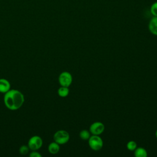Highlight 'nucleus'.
<instances>
[{
    "label": "nucleus",
    "instance_id": "nucleus-1",
    "mask_svg": "<svg viewBox=\"0 0 157 157\" xmlns=\"http://www.w3.org/2000/svg\"><path fill=\"white\" fill-rule=\"evenodd\" d=\"M25 101L23 94L17 90H10L5 93L4 102L6 107L10 110L19 109Z\"/></svg>",
    "mask_w": 157,
    "mask_h": 157
},
{
    "label": "nucleus",
    "instance_id": "nucleus-2",
    "mask_svg": "<svg viewBox=\"0 0 157 157\" xmlns=\"http://www.w3.org/2000/svg\"><path fill=\"white\" fill-rule=\"evenodd\" d=\"M88 141L90 148L94 151L100 150L104 145L102 138L98 135H91Z\"/></svg>",
    "mask_w": 157,
    "mask_h": 157
},
{
    "label": "nucleus",
    "instance_id": "nucleus-3",
    "mask_svg": "<svg viewBox=\"0 0 157 157\" xmlns=\"http://www.w3.org/2000/svg\"><path fill=\"white\" fill-rule=\"evenodd\" d=\"M69 139L70 135L65 130H58L53 135L54 141L59 145H64L67 143Z\"/></svg>",
    "mask_w": 157,
    "mask_h": 157
},
{
    "label": "nucleus",
    "instance_id": "nucleus-4",
    "mask_svg": "<svg viewBox=\"0 0 157 157\" xmlns=\"http://www.w3.org/2000/svg\"><path fill=\"white\" fill-rule=\"evenodd\" d=\"M72 75L67 71L62 72L58 77V82L61 86L69 87L72 83Z\"/></svg>",
    "mask_w": 157,
    "mask_h": 157
},
{
    "label": "nucleus",
    "instance_id": "nucleus-5",
    "mask_svg": "<svg viewBox=\"0 0 157 157\" xmlns=\"http://www.w3.org/2000/svg\"><path fill=\"white\" fill-rule=\"evenodd\" d=\"M43 144L42 138L39 136H34L31 137L28 143V146L30 150H37L41 148Z\"/></svg>",
    "mask_w": 157,
    "mask_h": 157
},
{
    "label": "nucleus",
    "instance_id": "nucleus-6",
    "mask_svg": "<svg viewBox=\"0 0 157 157\" xmlns=\"http://www.w3.org/2000/svg\"><path fill=\"white\" fill-rule=\"evenodd\" d=\"M105 130V126L104 123L101 121L93 122L89 128V131L91 135L99 136L102 134Z\"/></svg>",
    "mask_w": 157,
    "mask_h": 157
},
{
    "label": "nucleus",
    "instance_id": "nucleus-7",
    "mask_svg": "<svg viewBox=\"0 0 157 157\" xmlns=\"http://www.w3.org/2000/svg\"><path fill=\"white\" fill-rule=\"evenodd\" d=\"M148 28L149 31L157 36V17H153L148 22Z\"/></svg>",
    "mask_w": 157,
    "mask_h": 157
},
{
    "label": "nucleus",
    "instance_id": "nucleus-8",
    "mask_svg": "<svg viewBox=\"0 0 157 157\" xmlns=\"http://www.w3.org/2000/svg\"><path fill=\"white\" fill-rule=\"evenodd\" d=\"M10 83L6 78H0V92L6 93L10 90Z\"/></svg>",
    "mask_w": 157,
    "mask_h": 157
},
{
    "label": "nucleus",
    "instance_id": "nucleus-9",
    "mask_svg": "<svg viewBox=\"0 0 157 157\" xmlns=\"http://www.w3.org/2000/svg\"><path fill=\"white\" fill-rule=\"evenodd\" d=\"M59 150H60L59 144H58V143H56L55 141L53 142H51L48 147V150L49 153L51 154H53V155H55V154L58 153L59 152Z\"/></svg>",
    "mask_w": 157,
    "mask_h": 157
},
{
    "label": "nucleus",
    "instance_id": "nucleus-10",
    "mask_svg": "<svg viewBox=\"0 0 157 157\" xmlns=\"http://www.w3.org/2000/svg\"><path fill=\"white\" fill-rule=\"evenodd\" d=\"M134 155L136 157H147L148 156V153L144 148L139 147H137L134 150Z\"/></svg>",
    "mask_w": 157,
    "mask_h": 157
},
{
    "label": "nucleus",
    "instance_id": "nucleus-11",
    "mask_svg": "<svg viewBox=\"0 0 157 157\" xmlns=\"http://www.w3.org/2000/svg\"><path fill=\"white\" fill-rule=\"evenodd\" d=\"M69 93V87L61 86L58 90V94L61 98L67 97Z\"/></svg>",
    "mask_w": 157,
    "mask_h": 157
},
{
    "label": "nucleus",
    "instance_id": "nucleus-12",
    "mask_svg": "<svg viewBox=\"0 0 157 157\" xmlns=\"http://www.w3.org/2000/svg\"><path fill=\"white\" fill-rule=\"evenodd\" d=\"M91 136V134L89 130L83 129L80 131L79 132L80 138L83 140H88Z\"/></svg>",
    "mask_w": 157,
    "mask_h": 157
},
{
    "label": "nucleus",
    "instance_id": "nucleus-13",
    "mask_svg": "<svg viewBox=\"0 0 157 157\" xmlns=\"http://www.w3.org/2000/svg\"><path fill=\"white\" fill-rule=\"evenodd\" d=\"M137 147V143L134 140H129L126 144V148L129 151H134Z\"/></svg>",
    "mask_w": 157,
    "mask_h": 157
},
{
    "label": "nucleus",
    "instance_id": "nucleus-14",
    "mask_svg": "<svg viewBox=\"0 0 157 157\" xmlns=\"http://www.w3.org/2000/svg\"><path fill=\"white\" fill-rule=\"evenodd\" d=\"M150 11L153 17H157V1L154 2L151 5Z\"/></svg>",
    "mask_w": 157,
    "mask_h": 157
},
{
    "label": "nucleus",
    "instance_id": "nucleus-15",
    "mask_svg": "<svg viewBox=\"0 0 157 157\" xmlns=\"http://www.w3.org/2000/svg\"><path fill=\"white\" fill-rule=\"evenodd\" d=\"M29 147L28 145H22L20 147V149H19V152L20 154L23 155H26L28 151H29Z\"/></svg>",
    "mask_w": 157,
    "mask_h": 157
},
{
    "label": "nucleus",
    "instance_id": "nucleus-16",
    "mask_svg": "<svg viewBox=\"0 0 157 157\" xmlns=\"http://www.w3.org/2000/svg\"><path fill=\"white\" fill-rule=\"evenodd\" d=\"M29 156L30 157H41L42 155L38 151H37V150H33L32 152H31V153L29 154Z\"/></svg>",
    "mask_w": 157,
    "mask_h": 157
},
{
    "label": "nucleus",
    "instance_id": "nucleus-17",
    "mask_svg": "<svg viewBox=\"0 0 157 157\" xmlns=\"http://www.w3.org/2000/svg\"><path fill=\"white\" fill-rule=\"evenodd\" d=\"M155 136H156V137L157 139V129L156 130V132H155Z\"/></svg>",
    "mask_w": 157,
    "mask_h": 157
}]
</instances>
